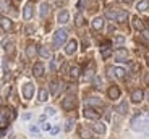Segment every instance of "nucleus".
<instances>
[{
    "instance_id": "25",
    "label": "nucleus",
    "mask_w": 149,
    "mask_h": 139,
    "mask_svg": "<svg viewBox=\"0 0 149 139\" xmlns=\"http://www.w3.org/2000/svg\"><path fill=\"white\" fill-rule=\"evenodd\" d=\"M102 26H104V19L102 18H94L93 19V28L94 29H102Z\"/></svg>"
},
{
    "instance_id": "31",
    "label": "nucleus",
    "mask_w": 149,
    "mask_h": 139,
    "mask_svg": "<svg viewBox=\"0 0 149 139\" xmlns=\"http://www.w3.org/2000/svg\"><path fill=\"white\" fill-rule=\"evenodd\" d=\"M141 37L146 44H149V29H143L141 31Z\"/></svg>"
},
{
    "instance_id": "50",
    "label": "nucleus",
    "mask_w": 149,
    "mask_h": 139,
    "mask_svg": "<svg viewBox=\"0 0 149 139\" xmlns=\"http://www.w3.org/2000/svg\"><path fill=\"white\" fill-rule=\"evenodd\" d=\"M31 2H34V0H31Z\"/></svg>"
},
{
    "instance_id": "8",
    "label": "nucleus",
    "mask_w": 149,
    "mask_h": 139,
    "mask_svg": "<svg viewBox=\"0 0 149 139\" xmlns=\"http://www.w3.org/2000/svg\"><path fill=\"white\" fill-rule=\"evenodd\" d=\"M125 70L123 68H109V76H117V78H125Z\"/></svg>"
},
{
    "instance_id": "3",
    "label": "nucleus",
    "mask_w": 149,
    "mask_h": 139,
    "mask_svg": "<svg viewBox=\"0 0 149 139\" xmlns=\"http://www.w3.org/2000/svg\"><path fill=\"white\" fill-rule=\"evenodd\" d=\"M62 107H63V110H73L76 107V99H74V95H67L62 100Z\"/></svg>"
},
{
    "instance_id": "14",
    "label": "nucleus",
    "mask_w": 149,
    "mask_h": 139,
    "mask_svg": "<svg viewBox=\"0 0 149 139\" xmlns=\"http://www.w3.org/2000/svg\"><path fill=\"white\" fill-rule=\"evenodd\" d=\"M34 15V10H33V5H26L24 7V10H23V16H24V19H31Z\"/></svg>"
},
{
    "instance_id": "40",
    "label": "nucleus",
    "mask_w": 149,
    "mask_h": 139,
    "mask_svg": "<svg viewBox=\"0 0 149 139\" xmlns=\"http://www.w3.org/2000/svg\"><path fill=\"white\" fill-rule=\"evenodd\" d=\"M58 131H60V128H58V126H55V128H52V129H50V133H52L54 136H55V134H57V133H58Z\"/></svg>"
},
{
    "instance_id": "21",
    "label": "nucleus",
    "mask_w": 149,
    "mask_h": 139,
    "mask_svg": "<svg viewBox=\"0 0 149 139\" xmlns=\"http://www.w3.org/2000/svg\"><path fill=\"white\" fill-rule=\"evenodd\" d=\"M127 18H128L127 11H117V13H115V21L123 23V21H127Z\"/></svg>"
},
{
    "instance_id": "46",
    "label": "nucleus",
    "mask_w": 149,
    "mask_h": 139,
    "mask_svg": "<svg viewBox=\"0 0 149 139\" xmlns=\"http://www.w3.org/2000/svg\"><path fill=\"white\" fill-rule=\"evenodd\" d=\"M123 2H125V3H131V2H133V0H123Z\"/></svg>"
},
{
    "instance_id": "33",
    "label": "nucleus",
    "mask_w": 149,
    "mask_h": 139,
    "mask_svg": "<svg viewBox=\"0 0 149 139\" xmlns=\"http://www.w3.org/2000/svg\"><path fill=\"white\" fill-rule=\"evenodd\" d=\"M79 134H81V138H84V139H89V138H91V133L88 131V129H84V128L79 131Z\"/></svg>"
},
{
    "instance_id": "4",
    "label": "nucleus",
    "mask_w": 149,
    "mask_h": 139,
    "mask_svg": "<svg viewBox=\"0 0 149 139\" xmlns=\"http://www.w3.org/2000/svg\"><path fill=\"white\" fill-rule=\"evenodd\" d=\"M33 95H34V84L24 83L23 84V97L26 99V100H29V99H33Z\"/></svg>"
},
{
    "instance_id": "49",
    "label": "nucleus",
    "mask_w": 149,
    "mask_h": 139,
    "mask_svg": "<svg viewBox=\"0 0 149 139\" xmlns=\"http://www.w3.org/2000/svg\"><path fill=\"white\" fill-rule=\"evenodd\" d=\"M148 65H149V57H148Z\"/></svg>"
},
{
    "instance_id": "38",
    "label": "nucleus",
    "mask_w": 149,
    "mask_h": 139,
    "mask_svg": "<svg viewBox=\"0 0 149 139\" xmlns=\"http://www.w3.org/2000/svg\"><path fill=\"white\" fill-rule=\"evenodd\" d=\"M45 112H47V115H54V113H55V110H54L52 107H47V109H45Z\"/></svg>"
},
{
    "instance_id": "17",
    "label": "nucleus",
    "mask_w": 149,
    "mask_h": 139,
    "mask_svg": "<svg viewBox=\"0 0 149 139\" xmlns=\"http://www.w3.org/2000/svg\"><path fill=\"white\" fill-rule=\"evenodd\" d=\"M68 18H70V13H68L67 10H62L58 13V23H62V24H65V23L68 21Z\"/></svg>"
},
{
    "instance_id": "48",
    "label": "nucleus",
    "mask_w": 149,
    "mask_h": 139,
    "mask_svg": "<svg viewBox=\"0 0 149 139\" xmlns=\"http://www.w3.org/2000/svg\"><path fill=\"white\" fill-rule=\"evenodd\" d=\"M148 100H149V89H148Z\"/></svg>"
},
{
    "instance_id": "42",
    "label": "nucleus",
    "mask_w": 149,
    "mask_h": 139,
    "mask_svg": "<svg viewBox=\"0 0 149 139\" xmlns=\"http://www.w3.org/2000/svg\"><path fill=\"white\" fill-rule=\"evenodd\" d=\"M143 79H144V83L149 86V73H148V75H144V78H143Z\"/></svg>"
},
{
    "instance_id": "27",
    "label": "nucleus",
    "mask_w": 149,
    "mask_h": 139,
    "mask_svg": "<svg viewBox=\"0 0 149 139\" xmlns=\"http://www.w3.org/2000/svg\"><path fill=\"white\" fill-rule=\"evenodd\" d=\"M136 8H138L139 11H146V10H149V0H141Z\"/></svg>"
},
{
    "instance_id": "36",
    "label": "nucleus",
    "mask_w": 149,
    "mask_h": 139,
    "mask_svg": "<svg viewBox=\"0 0 149 139\" xmlns=\"http://www.w3.org/2000/svg\"><path fill=\"white\" fill-rule=\"evenodd\" d=\"M73 123H74L73 120H68L67 124H65V131H71V128H73Z\"/></svg>"
},
{
    "instance_id": "18",
    "label": "nucleus",
    "mask_w": 149,
    "mask_h": 139,
    "mask_svg": "<svg viewBox=\"0 0 149 139\" xmlns=\"http://www.w3.org/2000/svg\"><path fill=\"white\" fill-rule=\"evenodd\" d=\"M0 24H2L3 31H10L11 28H13V23H11L8 18H2V19H0Z\"/></svg>"
},
{
    "instance_id": "16",
    "label": "nucleus",
    "mask_w": 149,
    "mask_h": 139,
    "mask_svg": "<svg viewBox=\"0 0 149 139\" xmlns=\"http://www.w3.org/2000/svg\"><path fill=\"white\" fill-rule=\"evenodd\" d=\"M101 52H102V57L104 58H107V57H110L112 55V50H110V45L105 42V44H102L101 45Z\"/></svg>"
},
{
    "instance_id": "51",
    "label": "nucleus",
    "mask_w": 149,
    "mask_h": 139,
    "mask_svg": "<svg viewBox=\"0 0 149 139\" xmlns=\"http://www.w3.org/2000/svg\"><path fill=\"white\" fill-rule=\"evenodd\" d=\"M0 87H2V86H0Z\"/></svg>"
},
{
    "instance_id": "5",
    "label": "nucleus",
    "mask_w": 149,
    "mask_h": 139,
    "mask_svg": "<svg viewBox=\"0 0 149 139\" xmlns=\"http://www.w3.org/2000/svg\"><path fill=\"white\" fill-rule=\"evenodd\" d=\"M62 91H63V83L62 81H52L50 83V92H52V95H58Z\"/></svg>"
},
{
    "instance_id": "6",
    "label": "nucleus",
    "mask_w": 149,
    "mask_h": 139,
    "mask_svg": "<svg viewBox=\"0 0 149 139\" xmlns=\"http://www.w3.org/2000/svg\"><path fill=\"white\" fill-rule=\"evenodd\" d=\"M107 95L110 100H117V99L120 97V87L118 86H110L107 91Z\"/></svg>"
},
{
    "instance_id": "1",
    "label": "nucleus",
    "mask_w": 149,
    "mask_h": 139,
    "mask_svg": "<svg viewBox=\"0 0 149 139\" xmlns=\"http://www.w3.org/2000/svg\"><path fill=\"white\" fill-rule=\"evenodd\" d=\"M67 36H68L67 29H58L55 34H54V45H55L57 49H58L60 45L65 44V41H67Z\"/></svg>"
},
{
    "instance_id": "24",
    "label": "nucleus",
    "mask_w": 149,
    "mask_h": 139,
    "mask_svg": "<svg viewBox=\"0 0 149 139\" xmlns=\"http://www.w3.org/2000/svg\"><path fill=\"white\" fill-rule=\"evenodd\" d=\"M88 104L93 107H102V100L99 97H89L88 99Z\"/></svg>"
},
{
    "instance_id": "34",
    "label": "nucleus",
    "mask_w": 149,
    "mask_h": 139,
    "mask_svg": "<svg viewBox=\"0 0 149 139\" xmlns=\"http://www.w3.org/2000/svg\"><path fill=\"white\" fill-rule=\"evenodd\" d=\"M115 13L117 11H113V10H107L105 11V16H107L109 19H115Z\"/></svg>"
},
{
    "instance_id": "2",
    "label": "nucleus",
    "mask_w": 149,
    "mask_h": 139,
    "mask_svg": "<svg viewBox=\"0 0 149 139\" xmlns=\"http://www.w3.org/2000/svg\"><path fill=\"white\" fill-rule=\"evenodd\" d=\"M11 117L15 118L16 113L15 112L11 113V110H2V112H0V126H7Z\"/></svg>"
},
{
    "instance_id": "22",
    "label": "nucleus",
    "mask_w": 149,
    "mask_h": 139,
    "mask_svg": "<svg viewBox=\"0 0 149 139\" xmlns=\"http://www.w3.org/2000/svg\"><path fill=\"white\" fill-rule=\"evenodd\" d=\"M37 53H39V55H41L42 58H50V55H52V53H50V50H49L47 47H39Z\"/></svg>"
},
{
    "instance_id": "43",
    "label": "nucleus",
    "mask_w": 149,
    "mask_h": 139,
    "mask_svg": "<svg viewBox=\"0 0 149 139\" xmlns=\"http://www.w3.org/2000/svg\"><path fill=\"white\" fill-rule=\"evenodd\" d=\"M31 133H39V128L37 126H31Z\"/></svg>"
},
{
    "instance_id": "19",
    "label": "nucleus",
    "mask_w": 149,
    "mask_h": 139,
    "mask_svg": "<svg viewBox=\"0 0 149 139\" xmlns=\"http://www.w3.org/2000/svg\"><path fill=\"white\" fill-rule=\"evenodd\" d=\"M10 10H11L10 2H8V0H0V11H2V13H7V11H10Z\"/></svg>"
},
{
    "instance_id": "26",
    "label": "nucleus",
    "mask_w": 149,
    "mask_h": 139,
    "mask_svg": "<svg viewBox=\"0 0 149 139\" xmlns=\"http://www.w3.org/2000/svg\"><path fill=\"white\" fill-rule=\"evenodd\" d=\"M37 53V49H36V45H28L26 47V55L29 57V58H33L34 55Z\"/></svg>"
},
{
    "instance_id": "32",
    "label": "nucleus",
    "mask_w": 149,
    "mask_h": 139,
    "mask_svg": "<svg viewBox=\"0 0 149 139\" xmlns=\"http://www.w3.org/2000/svg\"><path fill=\"white\" fill-rule=\"evenodd\" d=\"M74 23H76V26H81V24H84V18H83L81 13H79V15H76V18H74Z\"/></svg>"
},
{
    "instance_id": "10",
    "label": "nucleus",
    "mask_w": 149,
    "mask_h": 139,
    "mask_svg": "<svg viewBox=\"0 0 149 139\" xmlns=\"http://www.w3.org/2000/svg\"><path fill=\"white\" fill-rule=\"evenodd\" d=\"M115 58L117 62H128V52L125 49H118L115 52Z\"/></svg>"
},
{
    "instance_id": "20",
    "label": "nucleus",
    "mask_w": 149,
    "mask_h": 139,
    "mask_svg": "<svg viewBox=\"0 0 149 139\" xmlns=\"http://www.w3.org/2000/svg\"><path fill=\"white\" fill-rule=\"evenodd\" d=\"M133 28H134V29H138V31L146 29V28H144V23H143L139 18H136V16L133 18Z\"/></svg>"
},
{
    "instance_id": "37",
    "label": "nucleus",
    "mask_w": 149,
    "mask_h": 139,
    "mask_svg": "<svg viewBox=\"0 0 149 139\" xmlns=\"http://www.w3.org/2000/svg\"><path fill=\"white\" fill-rule=\"evenodd\" d=\"M94 84H96L97 89H101V87H102V79L101 78H94Z\"/></svg>"
},
{
    "instance_id": "39",
    "label": "nucleus",
    "mask_w": 149,
    "mask_h": 139,
    "mask_svg": "<svg viewBox=\"0 0 149 139\" xmlns=\"http://www.w3.org/2000/svg\"><path fill=\"white\" fill-rule=\"evenodd\" d=\"M123 41H125V39H123L122 36H118V37H115V42H117V44H123Z\"/></svg>"
},
{
    "instance_id": "7",
    "label": "nucleus",
    "mask_w": 149,
    "mask_h": 139,
    "mask_svg": "<svg viewBox=\"0 0 149 139\" xmlns=\"http://www.w3.org/2000/svg\"><path fill=\"white\" fill-rule=\"evenodd\" d=\"M83 115H84L86 118H89V120H97V118L101 117V113H99V112H96L94 109H89V107L83 110Z\"/></svg>"
},
{
    "instance_id": "15",
    "label": "nucleus",
    "mask_w": 149,
    "mask_h": 139,
    "mask_svg": "<svg viewBox=\"0 0 149 139\" xmlns=\"http://www.w3.org/2000/svg\"><path fill=\"white\" fill-rule=\"evenodd\" d=\"M49 13H50V7H49V3H42V5H41V10H39V15H41V18H47Z\"/></svg>"
},
{
    "instance_id": "30",
    "label": "nucleus",
    "mask_w": 149,
    "mask_h": 139,
    "mask_svg": "<svg viewBox=\"0 0 149 139\" xmlns=\"http://www.w3.org/2000/svg\"><path fill=\"white\" fill-rule=\"evenodd\" d=\"M5 52H7L8 55H11V53H15V45L11 44V42H8V44L5 45Z\"/></svg>"
},
{
    "instance_id": "45",
    "label": "nucleus",
    "mask_w": 149,
    "mask_h": 139,
    "mask_svg": "<svg viewBox=\"0 0 149 139\" xmlns=\"http://www.w3.org/2000/svg\"><path fill=\"white\" fill-rule=\"evenodd\" d=\"M23 118H24V120H29V118H31V113H24V115H23Z\"/></svg>"
},
{
    "instance_id": "41",
    "label": "nucleus",
    "mask_w": 149,
    "mask_h": 139,
    "mask_svg": "<svg viewBox=\"0 0 149 139\" xmlns=\"http://www.w3.org/2000/svg\"><path fill=\"white\" fill-rule=\"evenodd\" d=\"M42 129H45V131H49V129H50V124H49V123L42 124Z\"/></svg>"
},
{
    "instance_id": "12",
    "label": "nucleus",
    "mask_w": 149,
    "mask_h": 139,
    "mask_svg": "<svg viewBox=\"0 0 149 139\" xmlns=\"http://www.w3.org/2000/svg\"><path fill=\"white\" fill-rule=\"evenodd\" d=\"M33 73H34V76H37V78H39V76H42V75H44V65H42L41 62H39V63H36L33 66Z\"/></svg>"
},
{
    "instance_id": "44",
    "label": "nucleus",
    "mask_w": 149,
    "mask_h": 139,
    "mask_svg": "<svg viewBox=\"0 0 149 139\" xmlns=\"http://www.w3.org/2000/svg\"><path fill=\"white\" fill-rule=\"evenodd\" d=\"M33 31H34V28H33V26H28V28H26V33H28V34H31Z\"/></svg>"
},
{
    "instance_id": "28",
    "label": "nucleus",
    "mask_w": 149,
    "mask_h": 139,
    "mask_svg": "<svg viewBox=\"0 0 149 139\" xmlns=\"http://www.w3.org/2000/svg\"><path fill=\"white\" fill-rule=\"evenodd\" d=\"M47 99H49V92H47V91H45L44 87H42V89H39V100L45 102Z\"/></svg>"
},
{
    "instance_id": "29",
    "label": "nucleus",
    "mask_w": 149,
    "mask_h": 139,
    "mask_svg": "<svg viewBox=\"0 0 149 139\" xmlns=\"http://www.w3.org/2000/svg\"><path fill=\"white\" fill-rule=\"evenodd\" d=\"M79 73H81L79 66H71V68H70V76H71V78H78Z\"/></svg>"
},
{
    "instance_id": "35",
    "label": "nucleus",
    "mask_w": 149,
    "mask_h": 139,
    "mask_svg": "<svg viewBox=\"0 0 149 139\" xmlns=\"http://www.w3.org/2000/svg\"><path fill=\"white\" fill-rule=\"evenodd\" d=\"M93 75H94V70H93V68H88V70H86L84 78H86V79H89V78H93Z\"/></svg>"
},
{
    "instance_id": "9",
    "label": "nucleus",
    "mask_w": 149,
    "mask_h": 139,
    "mask_svg": "<svg viewBox=\"0 0 149 139\" xmlns=\"http://www.w3.org/2000/svg\"><path fill=\"white\" fill-rule=\"evenodd\" d=\"M143 97H144V92H143L141 89H134L133 92H131V100H133L134 104H139V102L143 100Z\"/></svg>"
},
{
    "instance_id": "13",
    "label": "nucleus",
    "mask_w": 149,
    "mask_h": 139,
    "mask_svg": "<svg viewBox=\"0 0 149 139\" xmlns=\"http://www.w3.org/2000/svg\"><path fill=\"white\" fill-rule=\"evenodd\" d=\"M91 128H93V131L99 133V134H104V133H105V124L101 123V121H96V123H94Z\"/></svg>"
},
{
    "instance_id": "23",
    "label": "nucleus",
    "mask_w": 149,
    "mask_h": 139,
    "mask_svg": "<svg viewBox=\"0 0 149 139\" xmlns=\"http://www.w3.org/2000/svg\"><path fill=\"white\" fill-rule=\"evenodd\" d=\"M117 112H118L120 115H127V113H128V104H127V102L123 100L122 104L117 107Z\"/></svg>"
},
{
    "instance_id": "11",
    "label": "nucleus",
    "mask_w": 149,
    "mask_h": 139,
    "mask_svg": "<svg viewBox=\"0 0 149 139\" xmlns=\"http://www.w3.org/2000/svg\"><path fill=\"white\" fill-rule=\"evenodd\" d=\"M76 45H78V44H76V41L71 39V41L67 44V47H65V53H67V55H73L74 50H76Z\"/></svg>"
},
{
    "instance_id": "47",
    "label": "nucleus",
    "mask_w": 149,
    "mask_h": 139,
    "mask_svg": "<svg viewBox=\"0 0 149 139\" xmlns=\"http://www.w3.org/2000/svg\"><path fill=\"white\" fill-rule=\"evenodd\" d=\"M0 105H3V100H2V97H0Z\"/></svg>"
}]
</instances>
